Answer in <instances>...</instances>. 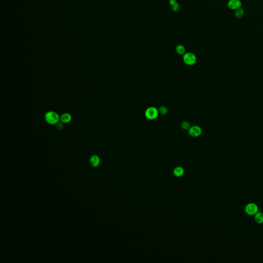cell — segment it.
Here are the masks:
<instances>
[{
    "instance_id": "16",
    "label": "cell",
    "mask_w": 263,
    "mask_h": 263,
    "mask_svg": "<svg viewBox=\"0 0 263 263\" xmlns=\"http://www.w3.org/2000/svg\"><path fill=\"white\" fill-rule=\"evenodd\" d=\"M57 127L59 130H62L63 128V125L62 124H60L58 122V124H57Z\"/></svg>"
},
{
    "instance_id": "4",
    "label": "cell",
    "mask_w": 263,
    "mask_h": 263,
    "mask_svg": "<svg viewBox=\"0 0 263 263\" xmlns=\"http://www.w3.org/2000/svg\"><path fill=\"white\" fill-rule=\"evenodd\" d=\"M245 212L248 216H254L257 212H258V205L254 203H248L245 207Z\"/></svg>"
},
{
    "instance_id": "13",
    "label": "cell",
    "mask_w": 263,
    "mask_h": 263,
    "mask_svg": "<svg viewBox=\"0 0 263 263\" xmlns=\"http://www.w3.org/2000/svg\"><path fill=\"white\" fill-rule=\"evenodd\" d=\"M244 10L242 7H241L240 8L237 9L235 11V13H234V16H235V17L237 18H238V19L242 18L243 16H244Z\"/></svg>"
},
{
    "instance_id": "2",
    "label": "cell",
    "mask_w": 263,
    "mask_h": 263,
    "mask_svg": "<svg viewBox=\"0 0 263 263\" xmlns=\"http://www.w3.org/2000/svg\"><path fill=\"white\" fill-rule=\"evenodd\" d=\"M158 109L154 106H150L147 108L145 112V117L148 120H155L159 115Z\"/></svg>"
},
{
    "instance_id": "1",
    "label": "cell",
    "mask_w": 263,
    "mask_h": 263,
    "mask_svg": "<svg viewBox=\"0 0 263 263\" xmlns=\"http://www.w3.org/2000/svg\"><path fill=\"white\" fill-rule=\"evenodd\" d=\"M45 119L47 124L50 125H55L60 121V116L54 111H48L45 115Z\"/></svg>"
},
{
    "instance_id": "3",
    "label": "cell",
    "mask_w": 263,
    "mask_h": 263,
    "mask_svg": "<svg viewBox=\"0 0 263 263\" xmlns=\"http://www.w3.org/2000/svg\"><path fill=\"white\" fill-rule=\"evenodd\" d=\"M183 61L184 63L187 66H194L197 62V58L194 54L191 52H188L183 55Z\"/></svg>"
},
{
    "instance_id": "14",
    "label": "cell",
    "mask_w": 263,
    "mask_h": 263,
    "mask_svg": "<svg viewBox=\"0 0 263 263\" xmlns=\"http://www.w3.org/2000/svg\"><path fill=\"white\" fill-rule=\"evenodd\" d=\"M158 110L159 114H161V115H166L168 112V108L164 106H160L158 109Z\"/></svg>"
},
{
    "instance_id": "9",
    "label": "cell",
    "mask_w": 263,
    "mask_h": 263,
    "mask_svg": "<svg viewBox=\"0 0 263 263\" xmlns=\"http://www.w3.org/2000/svg\"><path fill=\"white\" fill-rule=\"evenodd\" d=\"M170 5H171L172 7V9L174 11L176 12L180 9V5L179 3L176 2V1H172V0H169Z\"/></svg>"
},
{
    "instance_id": "17",
    "label": "cell",
    "mask_w": 263,
    "mask_h": 263,
    "mask_svg": "<svg viewBox=\"0 0 263 263\" xmlns=\"http://www.w3.org/2000/svg\"><path fill=\"white\" fill-rule=\"evenodd\" d=\"M172 1H177V0H172Z\"/></svg>"
},
{
    "instance_id": "7",
    "label": "cell",
    "mask_w": 263,
    "mask_h": 263,
    "mask_svg": "<svg viewBox=\"0 0 263 263\" xmlns=\"http://www.w3.org/2000/svg\"><path fill=\"white\" fill-rule=\"evenodd\" d=\"M72 119V115L69 113H64L60 117V120L63 124H69Z\"/></svg>"
},
{
    "instance_id": "8",
    "label": "cell",
    "mask_w": 263,
    "mask_h": 263,
    "mask_svg": "<svg viewBox=\"0 0 263 263\" xmlns=\"http://www.w3.org/2000/svg\"><path fill=\"white\" fill-rule=\"evenodd\" d=\"M254 221L258 224H261L263 223V213L261 212H257L254 215Z\"/></svg>"
},
{
    "instance_id": "10",
    "label": "cell",
    "mask_w": 263,
    "mask_h": 263,
    "mask_svg": "<svg viewBox=\"0 0 263 263\" xmlns=\"http://www.w3.org/2000/svg\"><path fill=\"white\" fill-rule=\"evenodd\" d=\"M90 163L92 166L94 167H97L100 164V159L97 156L94 155L90 158Z\"/></svg>"
},
{
    "instance_id": "12",
    "label": "cell",
    "mask_w": 263,
    "mask_h": 263,
    "mask_svg": "<svg viewBox=\"0 0 263 263\" xmlns=\"http://www.w3.org/2000/svg\"><path fill=\"white\" fill-rule=\"evenodd\" d=\"M176 51L179 55H184L185 53V48L182 45H178L176 47Z\"/></svg>"
},
{
    "instance_id": "5",
    "label": "cell",
    "mask_w": 263,
    "mask_h": 263,
    "mask_svg": "<svg viewBox=\"0 0 263 263\" xmlns=\"http://www.w3.org/2000/svg\"><path fill=\"white\" fill-rule=\"evenodd\" d=\"M189 134L193 137H197L201 134L202 130L201 127L198 125L191 126L188 130Z\"/></svg>"
},
{
    "instance_id": "11",
    "label": "cell",
    "mask_w": 263,
    "mask_h": 263,
    "mask_svg": "<svg viewBox=\"0 0 263 263\" xmlns=\"http://www.w3.org/2000/svg\"><path fill=\"white\" fill-rule=\"evenodd\" d=\"M174 174L177 177H180L184 175V170L183 168L180 167H178L177 168H175V169L173 171Z\"/></svg>"
},
{
    "instance_id": "15",
    "label": "cell",
    "mask_w": 263,
    "mask_h": 263,
    "mask_svg": "<svg viewBox=\"0 0 263 263\" xmlns=\"http://www.w3.org/2000/svg\"><path fill=\"white\" fill-rule=\"evenodd\" d=\"M181 127H182V129H183L184 130H185V131L188 130V131L189 129L191 127V126H190V124L188 121H184L182 123Z\"/></svg>"
},
{
    "instance_id": "6",
    "label": "cell",
    "mask_w": 263,
    "mask_h": 263,
    "mask_svg": "<svg viewBox=\"0 0 263 263\" xmlns=\"http://www.w3.org/2000/svg\"><path fill=\"white\" fill-rule=\"evenodd\" d=\"M227 6L230 9L236 11L242 7V3L240 0H229Z\"/></svg>"
}]
</instances>
